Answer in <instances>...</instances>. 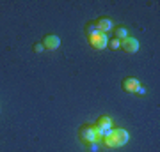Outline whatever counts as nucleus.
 <instances>
[{
  "mask_svg": "<svg viewBox=\"0 0 160 152\" xmlns=\"http://www.w3.org/2000/svg\"><path fill=\"white\" fill-rule=\"evenodd\" d=\"M109 46H110V50H118L121 46V41L118 39H109Z\"/></svg>",
  "mask_w": 160,
  "mask_h": 152,
  "instance_id": "f8f14e48",
  "label": "nucleus"
},
{
  "mask_svg": "<svg viewBox=\"0 0 160 152\" xmlns=\"http://www.w3.org/2000/svg\"><path fill=\"white\" fill-rule=\"evenodd\" d=\"M43 46H45V50H50V51L57 50L59 46H61V37L59 35H53V34L45 35L43 37Z\"/></svg>",
  "mask_w": 160,
  "mask_h": 152,
  "instance_id": "423d86ee",
  "label": "nucleus"
},
{
  "mask_svg": "<svg viewBox=\"0 0 160 152\" xmlns=\"http://www.w3.org/2000/svg\"><path fill=\"white\" fill-rule=\"evenodd\" d=\"M78 136H80V140L84 141V143H94V141H100L98 140V136L96 133H94V127L92 126H82L78 131Z\"/></svg>",
  "mask_w": 160,
  "mask_h": 152,
  "instance_id": "20e7f679",
  "label": "nucleus"
},
{
  "mask_svg": "<svg viewBox=\"0 0 160 152\" xmlns=\"http://www.w3.org/2000/svg\"><path fill=\"white\" fill-rule=\"evenodd\" d=\"M89 43H91V46L94 48V50L102 51V50H105V48L109 46V35L102 34V32H96L94 35L89 37Z\"/></svg>",
  "mask_w": 160,
  "mask_h": 152,
  "instance_id": "7ed1b4c3",
  "label": "nucleus"
},
{
  "mask_svg": "<svg viewBox=\"0 0 160 152\" xmlns=\"http://www.w3.org/2000/svg\"><path fill=\"white\" fill-rule=\"evenodd\" d=\"M141 87V81H139L137 78H125L123 80V89L126 90V92H135V90Z\"/></svg>",
  "mask_w": 160,
  "mask_h": 152,
  "instance_id": "6e6552de",
  "label": "nucleus"
},
{
  "mask_svg": "<svg viewBox=\"0 0 160 152\" xmlns=\"http://www.w3.org/2000/svg\"><path fill=\"white\" fill-rule=\"evenodd\" d=\"M98 30H96V27H94V23H89V25H87L86 27V34H87V39H89V37H91V35H94L96 34Z\"/></svg>",
  "mask_w": 160,
  "mask_h": 152,
  "instance_id": "9d476101",
  "label": "nucleus"
},
{
  "mask_svg": "<svg viewBox=\"0 0 160 152\" xmlns=\"http://www.w3.org/2000/svg\"><path fill=\"white\" fill-rule=\"evenodd\" d=\"M94 27H96L98 32L107 34V32H110V30L114 28V23H112V20H109V18H100V20L94 23Z\"/></svg>",
  "mask_w": 160,
  "mask_h": 152,
  "instance_id": "0eeeda50",
  "label": "nucleus"
},
{
  "mask_svg": "<svg viewBox=\"0 0 160 152\" xmlns=\"http://www.w3.org/2000/svg\"><path fill=\"white\" fill-rule=\"evenodd\" d=\"M135 94H139V96H144V94H146V89H144V87H139V89L135 90Z\"/></svg>",
  "mask_w": 160,
  "mask_h": 152,
  "instance_id": "4468645a",
  "label": "nucleus"
},
{
  "mask_svg": "<svg viewBox=\"0 0 160 152\" xmlns=\"http://www.w3.org/2000/svg\"><path fill=\"white\" fill-rule=\"evenodd\" d=\"M112 124H114V122H112V118L107 117V115H103V117L98 118L96 126H92V127H94V133H96V136H98V140H102L107 131L114 129V127H112Z\"/></svg>",
  "mask_w": 160,
  "mask_h": 152,
  "instance_id": "f03ea898",
  "label": "nucleus"
},
{
  "mask_svg": "<svg viewBox=\"0 0 160 152\" xmlns=\"http://www.w3.org/2000/svg\"><path fill=\"white\" fill-rule=\"evenodd\" d=\"M87 150H89V152H102V150H100L98 141H94V143H87Z\"/></svg>",
  "mask_w": 160,
  "mask_h": 152,
  "instance_id": "9b49d317",
  "label": "nucleus"
},
{
  "mask_svg": "<svg viewBox=\"0 0 160 152\" xmlns=\"http://www.w3.org/2000/svg\"><path fill=\"white\" fill-rule=\"evenodd\" d=\"M43 50H45L43 43H38V44H34V51H36V53H43Z\"/></svg>",
  "mask_w": 160,
  "mask_h": 152,
  "instance_id": "ddd939ff",
  "label": "nucleus"
},
{
  "mask_svg": "<svg viewBox=\"0 0 160 152\" xmlns=\"http://www.w3.org/2000/svg\"><path fill=\"white\" fill-rule=\"evenodd\" d=\"M126 37H128V30H126L125 27H118V28H114V39L123 41V39H126Z\"/></svg>",
  "mask_w": 160,
  "mask_h": 152,
  "instance_id": "1a4fd4ad",
  "label": "nucleus"
},
{
  "mask_svg": "<svg viewBox=\"0 0 160 152\" xmlns=\"http://www.w3.org/2000/svg\"><path fill=\"white\" fill-rule=\"evenodd\" d=\"M102 140L109 149H116V147H123V145L128 143L130 133L126 129H110V131L105 133V136H103Z\"/></svg>",
  "mask_w": 160,
  "mask_h": 152,
  "instance_id": "f257e3e1",
  "label": "nucleus"
},
{
  "mask_svg": "<svg viewBox=\"0 0 160 152\" xmlns=\"http://www.w3.org/2000/svg\"><path fill=\"white\" fill-rule=\"evenodd\" d=\"M121 50L125 51V53H137L139 50V41L135 39V37H126V39L121 41V46H119Z\"/></svg>",
  "mask_w": 160,
  "mask_h": 152,
  "instance_id": "39448f33",
  "label": "nucleus"
}]
</instances>
